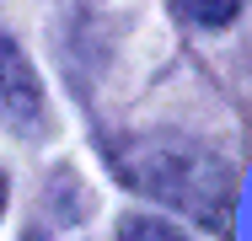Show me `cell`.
<instances>
[{"label": "cell", "instance_id": "cell-2", "mask_svg": "<svg viewBox=\"0 0 252 241\" xmlns=\"http://www.w3.org/2000/svg\"><path fill=\"white\" fill-rule=\"evenodd\" d=\"M0 107H5L16 123H32L38 107H43V96H38V75H32L27 54L11 43L5 32H0Z\"/></svg>", "mask_w": 252, "mask_h": 241}, {"label": "cell", "instance_id": "cell-5", "mask_svg": "<svg viewBox=\"0 0 252 241\" xmlns=\"http://www.w3.org/2000/svg\"><path fill=\"white\" fill-rule=\"evenodd\" d=\"M5 193H11V188H5V172H0V209H5Z\"/></svg>", "mask_w": 252, "mask_h": 241}, {"label": "cell", "instance_id": "cell-1", "mask_svg": "<svg viewBox=\"0 0 252 241\" xmlns=\"http://www.w3.org/2000/svg\"><path fill=\"white\" fill-rule=\"evenodd\" d=\"M124 177L134 188H145L151 198L193 214V220H225L236 209V177L204 155L193 145H177V140H151V145H134L124 150Z\"/></svg>", "mask_w": 252, "mask_h": 241}, {"label": "cell", "instance_id": "cell-6", "mask_svg": "<svg viewBox=\"0 0 252 241\" xmlns=\"http://www.w3.org/2000/svg\"><path fill=\"white\" fill-rule=\"evenodd\" d=\"M27 241H43V236H27Z\"/></svg>", "mask_w": 252, "mask_h": 241}, {"label": "cell", "instance_id": "cell-3", "mask_svg": "<svg viewBox=\"0 0 252 241\" xmlns=\"http://www.w3.org/2000/svg\"><path fill=\"white\" fill-rule=\"evenodd\" d=\"M118 241H188L177 225H166V220H156V214H134V220H124V231Z\"/></svg>", "mask_w": 252, "mask_h": 241}, {"label": "cell", "instance_id": "cell-4", "mask_svg": "<svg viewBox=\"0 0 252 241\" xmlns=\"http://www.w3.org/2000/svg\"><path fill=\"white\" fill-rule=\"evenodd\" d=\"M183 11H188L199 27H225V22L242 11V0H183Z\"/></svg>", "mask_w": 252, "mask_h": 241}]
</instances>
